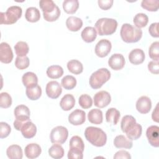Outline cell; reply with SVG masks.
<instances>
[{
  "instance_id": "cell-1",
  "label": "cell",
  "mask_w": 159,
  "mask_h": 159,
  "mask_svg": "<svg viewBox=\"0 0 159 159\" xmlns=\"http://www.w3.org/2000/svg\"><path fill=\"white\" fill-rule=\"evenodd\" d=\"M84 136L88 142L96 147H102L106 143L107 135L100 128L93 126L86 127Z\"/></svg>"
},
{
  "instance_id": "cell-2",
  "label": "cell",
  "mask_w": 159,
  "mask_h": 159,
  "mask_svg": "<svg viewBox=\"0 0 159 159\" xmlns=\"http://www.w3.org/2000/svg\"><path fill=\"white\" fill-rule=\"evenodd\" d=\"M120 37L126 43H135L140 40L142 36V31L130 24H124L120 29Z\"/></svg>"
},
{
  "instance_id": "cell-3",
  "label": "cell",
  "mask_w": 159,
  "mask_h": 159,
  "mask_svg": "<svg viewBox=\"0 0 159 159\" xmlns=\"http://www.w3.org/2000/svg\"><path fill=\"white\" fill-rule=\"evenodd\" d=\"M95 27L99 35H109L116 32L117 22L112 18H101L95 23Z\"/></svg>"
},
{
  "instance_id": "cell-4",
  "label": "cell",
  "mask_w": 159,
  "mask_h": 159,
  "mask_svg": "<svg viewBox=\"0 0 159 159\" xmlns=\"http://www.w3.org/2000/svg\"><path fill=\"white\" fill-rule=\"evenodd\" d=\"M111 78V72L105 68H100L93 72L89 80L90 86L93 89H99Z\"/></svg>"
},
{
  "instance_id": "cell-5",
  "label": "cell",
  "mask_w": 159,
  "mask_h": 159,
  "mask_svg": "<svg viewBox=\"0 0 159 159\" xmlns=\"http://www.w3.org/2000/svg\"><path fill=\"white\" fill-rule=\"evenodd\" d=\"M22 13V8L18 6H12L7 8L5 12H1V24H12L20 18Z\"/></svg>"
},
{
  "instance_id": "cell-6",
  "label": "cell",
  "mask_w": 159,
  "mask_h": 159,
  "mask_svg": "<svg viewBox=\"0 0 159 159\" xmlns=\"http://www.w3.org/2000/svg\"><path fill=\"white\" fill-rule=\"evenodd\" d=\"M14 114L16 117L14 127L17 130H20L22 125L27 121L30 120V110L27 106L20 104L15 107Z\"/></svg>"
},
{
  "instance_id": "cell-7",
  "label": "cell",
  "mask_w": 159,
  "mask_h": 159,
  "mask_svg": "<svg viewBox=\"0 0 159 159\" xmlns=\"http://www.w3.org/2000/svg\"><path fill=\"white\" fill-rule=\"evenodd\" d=\"M68 136V129L63 126H57L54 127L50 135L51 142L53 143L63 144L64 143Z\"/></svg>"
},
{
  "instance_id": "cell-8",
  "label": "cell",
  "mask_w": 159,
  "mask_h": 159,
  "mask_svg": "<svg viewBox=\"0 0 159 159\" xmlns=\"http://www.w3.org/2000/svg\"><path fill=\"white\" fill-rule=\"evenodd\" d=\"M94 106L99 108H103L107 106L111 101L110 94L106 91H100L94 96Z\"/></svg>"
},
{
  "instance_id": "cell-9",
  "label": "cell",
  "mask_w": 159,
  "mask_h": 159,
  "mask_svg": "<svg viewBox=\"0 0 159 159\" xmlns=\"http://www.w3.org/2000/svg\"><path fill=\"white\" fill-rule=\"evenodd\" d=\"M111 48L112 44L109 40L101 39L96 45L95 53L98 57L103 58L109 53Z\"/></svg>"
},
{
  "instance_id": "cell-10",
  "label": "cell",
  "mask_w": 159,
  "mask_h": 159,
  "mask_svg": "<svg viewBox=\"0 0 159 159\" xmlns=\"http://www.w3.org/2000/svg\"><path fill=\"white\" fill-rule=\"evenodd\" d=\"M45 91L48 97L52 99H57L61 94L62 88L58 81H50L46 85Z\"/></svg>"
},
{
  "instance_id": "cell-11",
  "label": "cell",
  "mask_w": 159,
  "mask_h": 159,
  "mask_svg": "<svg viewBox=\"0 0 159 159\" xmlns=\"http://www.w3.org/2000/svg\"><path fill=\"white\" fill-rule=\"evenodd\" d=\"M146 136L149 143L154 147H159V127L157 125L148 127L146 131Z\"/></svg>"
},
{
  "instance_id": "cell-12",
  "label": "cell",
  "mask_w": 159,
  "mask_h": 159,
  "mask_svg": "<svg viewBox=\"0 0 159 159\" xmlns=\"http://www.w3.org/2000/svg\"><path fill=\"white\" fill-rule=\"evenodd\" d=\"M13 59V53L10 45L6 42L0 44V60L4 63H9Z\"/></svg>"
},
{
  "instance_id": "cell-13",
  "label": "cell",
  "mask_w": 159,
  "mask_h": 159,
  "mask_svg": "<svg viewBox=\"0 0 159 159\" xmlns=\"http://www.w3.org/2000/svg\"><path fill=\"white\" fill-rule=\"evenodd\" d=\"M125 63V58L124 56L120 53L112 55L108 60L109 66L114 70H121L124 66Z\"/></svg>"
},
{
  "instance_id": "cell-14",
  "label": "cell",
  "mask_w": 159,
  "mask_h": 159,
  "mask_svg": "<svg viewBox=\"0 0 159 159\" xmlns=\"http://www.w3.org/2000/svg\"><path fill=\"white\" fill-rule=\"evenodd\" d=\"M86 113L83 110L75 109L68 116L69 122L74 125H81L85 122Z\"/></svg>"
},
{
  "instance_id": "cell-15",
  "label": "cell",
  "mask_w": 159,
  "mask_h": 159,
  "mask_svg": "<svg viewBox=\"0 0 159 159\" xmlns=\"http://www.w3.org/2000/svg\"><path fill=\"white\" fill-rule=\"evenodd\" d=\"M136 109L141 114H147L152 108V101L150 99L146 96L140 97L136 102Z\"/></svg>"
},
{
  "instance_id": "cell-16",
  "label": "cell",
  "mask_w": 159,
  "mask_h": 159,
  "mask_svg": "<svg viewBox=\"0 0 159 159\" xmlns=\"http://www.w3.org/2000/svg\"><path fill=\"white\" fill-rule=\"evenodd\" d=\"M20 132L25 139H31L34 137L37 132L35 125L30 120L25 122L20 128Z\"/></svg>"
},
{
  "instance_id": "cell-17",
  "label": "cell",
  "mask_w": 159,
  "mask_h": 159,
  "mask_svg": "<svg viewBox=\"0 0 159 159\" xmlns=\"http://www.w3.org/2000/svg\"><path fill=\"white\" fill-rule=\"evenodd\" d=\"M42 149L40 145L35 143L28 144L24 150L25 156L30 159L37 158L41 153Z\"/></svg>"
},
{
  "instance_id": "cell-18",
  "label": "cell",
  "mask_w": 159,
  "mask_h": 159,
  "mask_svg": "<svg viewBox=\"0 0 159 159\" xmlns=\"http://www.w3.org/2000/svg\"><path fill=\"white\" fill-rule=\"evenodd\" d=\"M129 59L130 62L134 65L141 64L145 60L144 52L140 48H135L129 53Z\"/></svg>"
},
{
  "instance_id": "cell-19",
  "label": "cell",
  "mask_w": 159,
  "mask_h": 159,
  "mask_svg": "<svg viewBox=\"0 0 159 159\" xmlns=\"http://www.w3.org/2000/svg\"><path fill=\"white\" fill-rule=\"evenodd\" d=\"M114 145L118 148L130 149L133 146L132 141L123 135H119L115 137L114 140Z\"/></svg>"
},
{
  "instance_id": "cell-20",
  "label": "cell",
  "mask_w": 159,
  "mask_h": 159,
  "mask_svg": "<svg viewBox=\"0 0 159 159\" xmlns=\"http://www.w3.org/2000/svg\"><path fill=\"white\" fill-rule=\"evenodd\" d=\"M142 127L140 124L135 122L125 132L127 138L131 140L138 139L142 135Z\"/></svg>"
},
{
  "instance_id": "cell-21",
  "label": "cell",
  "mask_w": 159,
  "mask_h": 159,
  "mask_svg": "<svg viewBox=\"0 0 159 159\" xmlns=\"http://www.w3.org/2000/svg\"><path fill=\"white\" fill-rule=\"evenodd\" d=\"M66 25L70 31L76 32L82 27L83 21L79 17L75 16H70L66 20Z\"/></svg>"
},
{
  "instance_id": "cell-22",
  "label": "cell",
  "mask_w": 159,
  "mask_h": 159,
  "mask_svg": "<svg viewBox=\"0 0 159 159\" xmlns=\"http://www.w3.org/2000/svg\"><path fill=\"white\" fill-rule=\"evenodd\" d=\"M82 39L87 42H93L97 37V32L94 27H86L81 32V34Z\"/></svg>"
},
{
  "instance_id": "cell-23",
  "label": "cell",
  "mask_w": 159,
  "mask_h": 159,
  "mask_svg": "<svg viewBox=\"0 0 159 159\" xmlns=\"http://www.w3.org/2000/svg\"><path fill=\"white\" fill-rule=\"evenodd\" d=\"M75 104V99L74 96L70 94H65L60 102V106L61 108L65 111L71 109Z\"/></svg>"
},
{
  "instance_id": "cell-24",
  "label": "cell",
  "mask_w": 159,
  "mask_h": 159,
  "mask_svg": "<svg viewBox=\"0 0 159 159\" xmlns=\"http://www.w3.org/2000/svg\"><path fill=\"white\" fill-rule=\"evenodd\" d=\"M6 154L10 159H21L22 158V150L18 145H10L6 150Z\"/></svg>"
},
{
  "instance_id": "cell-25",
  "label": "cell",
  "mask_w": 159,
  "mask_h": 159,
  "mask_svg": "<svg viewBox=\"0 0 159 159\" xmlns=\"http://www.w3.org/2000/svg\"><path fill=\"white\" fill-rule=\"evenodd\" d=\"M22 81L26 88H30L37 84L38 78L34 73L29 71L23 75Z\"/></svg>"
},
{
  "instance_id": "cell-26",
  "label": "cell",
  "mask_w": 159,
  "mask_h": 159,
  "mask_svg": "<svg viewBox=\"0 0 159 159\" xmlns=\"http://www.w3.org/2000/svg\"><path fill=\"white\" fill-rule=\"evenodd\" d=\"M88 119L92 124H100L102 122V112L99 109H93L88 112Z\"/></svg>"
},
{
  "instance_id": "cell-27",
  "label": "cell",
  "mask_w": 159,
  "mask_h": 159,
  "mask_svg": "<svg viewBox=\"0 0 159 159\" xmlns=\"http://www.w3.org/2000/svg\"><path fill=\"white\" fill-rule=\"evenodd\" d=\"M120 114V112L116 108L111 107L106 112V121L113 125H116L119 122Z\"/></svg>"
},
{
  "instance_id": "cell-28",
  "label": "cell",
  "mask_w": 159,
  "mask_h": 159,
  "mask_svg": "<svg viewBox=\"0 0 159 159\" xmlns=\"http://www.w3.org/2000/svg\"><path fill=\"white\" fill-rule=\"evenodd\" d=\"M25 19L30 22H36L40 18L39 10L35 7H30L26 9L25 14Z\"/></svg>"
},
{
  "instance_id": "cell-29",
  "label": "cell",
  "mask_w": 159,
  "mask_h": 159,
  "mask_svg": "<svg viewBox=\"0 0 159 159\" xmlns=\"http://www.w3.org/2000/svg\"><path fill=\"white\" fill-rule=\"evenodd\" d=\"M25 93L29 99L37 100L42 95V89L39 85L36 84L32 87L27 88Z\"/></svg>"
},
{
  "instance_id": "cell-30",
  "label": "cell",
  "mask_w": 159,
  "mask_h": 159,
  "mask_svg": "<svg viewBox=\"0 0 159 159\" xmlns=\"http://www.w3.org/2000/svg\"><path fill=\"white\" fill-rule=\"evenodd\" d=\"M67 68L70 72L78 75L83 72V64L77 60H71L67 63Z\"/></svg>"
},
{
  "instance_id": "cell-31",
  "label": "cell",
  "mask_w": 159,
  "mask_h": 159,
  "mask_svg": "<svg viewBox=\"0 0 159 159\" xmlns=\"http://www.w3.org/2000/svg\"><path fill=\"white\" fill-rule=\"evenodd\" d=\"M63 74V69L59 65H52L47 70V76L52 79H57Z\"/></svg>"
},
{
  "instance_id": "cell-32",
  "label": "cell",
  "mask_w": 159,
  "mask_h": 159,
  "mask_svg": "<svg viewBox=\"0 0 159 159\" xmlns=\"http://www.w3.org/2000/svg\"><path fill=\"white\" fill-rule=\"evenodd\" d=\"M48 154L53 158H61L64 155V149L60 144L54 143L48 149Z\"/></svg>"
},
{
  "instance_id": "cell-33",
  "label": "cell",
  "mask_w": 159,
  "mask_h": 159,
  "mask_svg": "<svg viewBox=\"0 0 159 159\" xmlns=\"http://www.w3.org/2000/svg\"><path fill=\"white\" fill-rule=\"evenodd\" d=\"M79 7L78 0H65L63 2V8L67 14H74Z\"/></svg>"
},
{
  "instance_id": "cell-34",
  "label": "cell",
  "mask_w": 159,
  "mask_h": 159,
  "mask_svg": "<svg viewBox=\"0 0 159 159\" xmlns=\"http://www.w3.org/2000/svg\"><path fill=\"white\" fill-rule=\"evenodd\" d=\"M14 50L17 57H25L29 50L28 44L24 41H19L14 46Z\"/></svg>"
},
{
  "instance_id": "cell-35",
  "label": "cell",
  "mask_w": 159,
  "mask_h": 159,
  "mask_svg": "<svg viewBox=\"0 0 159 159\" xmlns=\"http://www.w3.org/2000/svg\"><path fill=\"white\" fill-rule=\"evenodd\" d=\"M133 22L137 28L140 29L147 25L148 22V17L144 13H138L134 16Z\"/></svg>"
},
{
  "instance_id": "cell-36",
  "label": "cell",
  "mask_w": 159,
  "mask_h": 159,
  "mask_svg": "<svg viewBox=\"0 0 159 159\" xmlns=\"http://www.w3.org/2000/svg\"><path fill=\"white\" fill-rule=\"evenodd\" d=\"M76 85V78L71 75H66L61 80V86L67 90L73 89Z\"/></svg>"
},
{
  "instance_id": "cell-37",
  "label": "cell",
  "mask_w": 159,
  "mask_h": 159,
  "mask_svg": "<svg viewBox=\"0 0 159 159\" xmlns=\"http://www.w3.org/2000/svg\"><path fill=\"white\" fill-rule=\"evenodd\" d=\"M141 6L148 11H157L158 9L159 1L158 0H143Z\"/></svg>"
},
{
  "instance_id": "cell-38",
  "label": "cell",
  "mask_w": 159,
  "mask_h": 159,
  "mask_svg": "<svg viewBox=\"0 0 159 159\" xmlns=\"http://www.w3.org/2000/svg\"><path fill=\"white\" fill-rule=\"evenodd\" d=\"M39 5L43 13H50L56 7L57 5L52 0H41L39 1Z\"/></svg>"
},
{
  "instance_id": "cell-39",
  "label": "cell",
  "mask_w": 159,
  "mask_h": 159,
  "mask_svg": "<svg viewBox=\"0 0 159 159\" xmlns=\"http://www.w3.org/2000/svg\"><path fill=\"white\" fill-rule=\"evenodd\" d=\"M135 122H136V120L133 116L130 115H126L124 116L121 120V123H120L122 131L125 133L127 131V130Z\"/></svg>"
},
{
  "instance_id": "cell-40",
  "label": "cell",
  "mask_w": 159,
  "mask_h": 159,
  "mask_svg": "<svg viewBox=\"0 0 159 159\" xmlns=\"http://www.w3.org/2000/svg\"><path fill=\"white\" fill-rule=\"evenodd\" d=\"M70 147L71 148L78 149L83 152L84 149V144L80 137L75 135L73 136L70 140Z\"/></svg>"
},
{
  "instance_id": "cell-41",
  "label": "cell",
  "mask_w": 159,
  "mask_h": 159,
  "mask_svg": "<svg viewBox=\"0 0 159 159\" xmlns=\"http://www.w3.org/2000/svg\"><path fill=\"white\" fill-rule=\"evenodd\" d=\"M79 104L83 109H88L93 105V99L87 94H81L79 98Z\"/></svg>"
},
{
  "instance_id": "cell-42",
  "label": "cell",
  "mask_w": 159,
  "mask_h": 159,
  "mask_svg": "<svg viewBox=\"0 0 159 159\" xmlns=\"http://www.w3.org/2000/svg\"><path fill=\"white\" fill-rule=\"evenodd\" d=\"M148 53L150 57L155 61H158L159 60V42H153L149 47Z\"/></svg>"
},
{
  "instance_id": "cell-43",
  "label": "cell",
  "mask_w": 159,
  "mask_h": 159,
  "mask_svg": "<svg viewBox=\"0 0 159 159\" xmlns=\"http://www.w3.org/2000/svg\"><path fill=\"white\" fill-rule=\"evenodd\" d=\"M12 104L11 96L6 92L0 94V106L2 108H8Z\"/></svg>"
},
{
  "instance_id": "cell-44",
  "label": "cell",
  "mask_w": 159,
  "mask_h": 159,
  "mask_svg": "<svg viewBox=\"0 0 159 159\" xmlns=\"http://www.w3.org/2000/svg\"><path fill=\"white\" fill-rule=\"evenodd\" d=\"M29 58L25 56L23 57H17L15 60V66L19 70H24L29 66Z\"/></svg>"
},
{
  "instance_id": "cell-45",
  "label": "cell",
  "mask_w": 159,
  "mask_h": 159,
  "mask_svg": "<svg viewBox=\"0 0 159 159\" xmlns=\"http://www.w3.org/2000/svg\"><path fill=\"white\" fill-rule=\"evenodd\" d=\"M43 18L48 22H53L58 19L60 16V10L57 6L55 9L50 13H43Z\"/></svg>"
},
{
  "instance_id": "cell-46",
  "label": "cell",
  "mask_w": 159,
  "mask_h": 159,
  "mask_svg": "<svg viewBox=\"0 0 159 159\" xmlns=\"http://www.w3.org/2000/svg\"><path fill=\"white\" fill-rule=\"evenodd\" d=\"M11 131V127L7 123L5 122H0V137L1 139L7 137L9 135Z\"/></svg>"
},
{
  "instance_id": "cell-47",
  "label": "cell",
  "mask_w": 159,
  "mask_h": 159,
  "mask_svg": "<svg viewBox=\"0 0 159 159\" xmlns=\"http://www.w3.org/2000/svg\"><path fill=\"white\" fill-rule=\"evenodd\" d=\"M83 152L80 150L70 148L68 152V158L69 159H82L83 158Z\"/></svg>"
},
{
  "instance_id": "cell-48",
  "label": "cell",
  "mask_w": 159,
  "mask_h": 159,
  "mask_svg": "<svg viewBox=\"0 0 159 159\" xmlns=\"http://www.w3.org/2000/svg\"><path fill=\"white\" fill-rule=\"evenodd\" d=\"M148 70L153 74L158 75L159 73V63L158 61L152 60L148 64Z\"/></svg>"
},
{
  "instance_id": "cell-49",
  "label": "cell",
  "mask_w": 159,
  "mask_h": 159,
  "mask_svg": "<svg viewBox=\"0 0 159 159\" xmlns=\"http://www.w3.org/2000/svg\"><path fill=\"white\" fill-rule=\"evenodd\" d=\"M98 2L101 9L103 10H107L112 7L113 0H99Z\"/></svg>"
},
{
  "instance_id": "cell-50",
  "label": "cell",
  "mask_w": 159,
  "mask_h": 159,
  "mask_svg": "<svg viewBox=\"0 0 159 159\" xmlns=\"http://www.w3.org/2000/svg\"><path fill=\"white\" fill-rule=\"evenodd\" d=\"M158 27V23L154 22V23H152L148 28V32H149L150 35L152 36L153 37L158 38L159 37Z\"/></svg>"
},
{
  "instance_id": "cell-51",
  "label": "cell",
  "mask_w": 159,
  "mask_h": 159,
  "mask_svg": "<svg viewBox=\"0 0 159 159\" xmlns=\"http://www.w3.org/2000/svg\"><path fill=\"white\" fill-rule=\"evenodd\" d=\"M114 159L119 158H124V159H130L131 158V156L130 153L125 150H119L116 153L114 156Z\"/></svg>"
},
{
  "instance_id": "cell-52",
  "label": "cell",
  "mask_w": 159,
  "mask_h": 159,
  "mask_svg": "<svg viewBox=\"0 0 159 159\" xmlns=\"http://www.w3.org/2000/svg\"><path fill=\"white\" fill-rule=\"evenodd\" d=\"M152 117L153 121L156 122H158V119H159V117H158V103H157L155 109L153 111V112L152 114Z\"/></svg>"
}]
</instances>
